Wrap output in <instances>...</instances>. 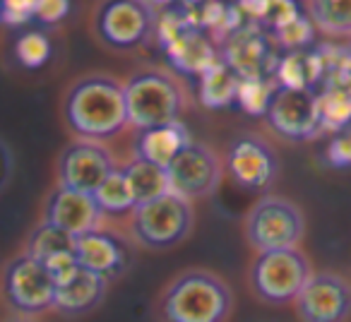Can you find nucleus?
<instances>
[{
  "label": "nucleus",
  "mask_w": 351,
  "mask_h": 322,
  "mask_svg": "<svg viewBox=\"0 0 351 322\" xmlns=\"http://www.w3.org/2000/svg\"><path fill=\"white\" fill-rule=\"evenodd\" d=\"M121 171H123V176H125L128 188H130V193H132L135 207L156 200V197L166 195V193H171L169 173H166V169L156 166V164H152V161L137 159L135 156L132 161H128Z\"/></svg>",
  "instance_id": "obj_19"
},
{
  "label": "nucleus",
  "mask_w": 351,
  "mask_h": 322,
  "mask_svg": "<svg viewBox=\"0 0 351 322\" xmlns=\"http://www.w3.org/2000/svg\"><path fill=\"white\" fill-rule=\"evenodd\" d=\"M293 306L301 322H344L351 315V284L337 272H313Z\"/></svg>",
  "instance_id": "obj_13"
},
{
  "label": "nucleus",
  "mask_w": 351,
  "mask_h": 322,
  "mask_svg": "<svg viewBox=\"0 0 351 322\" xmlns=\"http://www.w3.org/2000/svg\"><path fill=\"white\" fill-rule=\"evenodd\" d=\"M166 173H169L171 193L193 202L217 193L221 176H224V164L210 145L193 140L166 166Z\"/></svg>",
  "instance_id": "obj_10"
},
{
  "label": "nucleus",
  "mask_w": 351,
  "mask_h": 322,
  "mask_svg": "<svg viewBox=\"0 0 351 322\" xmlns=\"http://www.w3.org/2000/svg\"><path fill=\"white\" fill-rule=\"evenodd\" d=\"M195 210L186 197L166 193L130 212V234L147 250H171L191 236Z\"/></svg>",
  "instance_id": "obj_4"
},
{
  "label": "nucleus",
  "mask_w": 351,
  "mask_h": 322,
  "mask_svg": "<svg viewBox=\"0 0 351 322\" xmlns=\"http://www.w3.org/2000/svg\"><path fill=\"white\" fill-rule=\"evenodd\" d=\"M53 46L44 32H25L15 44V55L25 68H41L49 63Z\"/></svg>",
  "instance_id": "obj_28"
},
{
  "label": "nucleus",
  "mask_w": 351,
  "mask_h": 322,
  "mask_svg": "<svg viewBox=\"0 0 351 322\" xmlns=\"http://www.w3.org/2000/svg\"><path fill=\"white\" fill-rule=\"evenodd\" d=\"M279 87H274L272 79L267 77H241L239 92H236V103L250 116H267L269 103Z\"/></svg>",
  "instance_id": "obj_25"
},
{
  "label": "nucleus",
  "mask_w": 351,
  "mask_h": 322,
  "mask_svg": "<svg viewBox=\"0 0 351 322\" xmlns=\"http://www.w3.org/2000/svg\"><path fill=\"white\" fill-rule=\"evenodd\" d=\"M188 5H200V3H212V0H186Z\"/></svg>",
  "instance_id": "obj_38"
},
{
  "label": "nucleus",
  "mask_w": 351,
  "mask_h": 322,
  "mask_svg": "<svg viewBox=\"0 0 351 322\" xmlns=\"http://www.w3.org/2000/svg\"><path fill=\"white\" fill-rule=\"evenodd\" d=\"M106 291H108V279L80 267L73 279L56 286L53 310H58L60 315H68V317L87 315V312L97 310L101 306L104 298H106Z\"/></svg>",
  "instance_id": "obj_16"
},
{
  "label": "nucleus",
  "mask_w": 351,
  "mask_h": 322,
  "mask_svg": "<svg viewBox=\"0 0 351 322\" xmlns=\"http://www.w3.org/2000/svg\"><path fill=\"white\" fill-rule=\"evenodd\" d=\"M317 75H320V60L306 53L287 55L277 68L279 87L287 89H311Z\"/></svg>",
  "instance_id": "obj_24"
},
{
  "label": "nucleus",
  "mask_w": 351,
  "mask_h": 322,
  "mask_svg": "<svg viewBox=\"0 0 351 322\" xmlns=\"http://www.w3.org/2000/svg\"><path fill=\"white\" fill-rule=\"evenodd\" d=\"M147 3H149V5H169L171 0H147Z\"/></svg>",
  "instance_id": "obj_37"
},
{
  "label": "nucleus",
  "mask_w": 351,
  "mask_h": 322,
  "mask_svg": "<svg viewBox=\"0 0 351 322\" xmlns=\"http://www.w3.org/2000/svg\"><path fill=\"white\" fill-rule=\"evenodd\" d=\"M94 200H97L99 210L104 214H125V212L135 210V200H132V193L128 188V181L123 176V171H113L111 176L104 181V186L94 193Z\"/></svg>",
  "instance_id": "obj_26"
},
{
  "label": "nucleus",
  "mask_w": 351,
  "mask_h": 322,
  "mask_svg": "<svg viewBox=\"0 0 351 322\" xmlns=\"http://www.w3.org/2000/svg\"><path fill=\"white\" fill-rule=\"evenodd\" d=\"M36 17V0H0V25L22 27Z\"/></svg>",
  "instance_id": "obj_30"
},
{
  "label": "nucleus",
  "mask_w": 351,
  "mask_h": 322,
  "mask_svg": "<svg viewBox=\"0 0 351 322\" xmlns=\"http://www.w3.org/2000/svg\"><path fill=\"white\" fill-rule=\"evenodd\" d=\"M75 258L80 267L89 269L94 274H101L111 282L113 277H121L128 267V248L121 236L111 234L106 229H94L89 234L80 236L75 240Z\"/></svg>",
  "instance_id": "obj_15"
},
{
  "label": "nucleus",
  "mask_w": 351,
  "mask_h": 322,
  "mask_svg": "<svg viewBox=\"0 0 351 322\" xmlns=\"http://www.w3.org/2000/svg\"><path fill=\"white\" fill-rule=\"evenodd\" d=\"M327 161L332 166H351V130L339 132L327 147Z\"/></svg>",
  "instance_id": "obj_34"
},
{
  "label": "nucleus",
  "mask_w": 351,
  "mask_h": 322,
  "mask_svg": "<svg viewBox=\"0 0 351 322\" xmlns=\"http://www.w3.org/2000/svg\"><path fill=\"white\" fill-rule=\"evenodd\" d=\"M306 15L330 36H351V0H306Z\"/></svg>",
  "instance_id": "obj_22"
},
{
  "label": "nucleus",
  "mask_w": 351,
  "mask_h": 322,
  "mask_svg": "<svg viewBox=\"0 0 351 322\" xmlns=\"http://www.w3.org/2000/svg\"><path fill=\"white\" fill-rule=\"evenodd\" d=\"M44 264H46V269H49L51 279L56 282V286H60V284H65L68 279H73L75 272L80 269V262H77V258H75V250L73 253L53 255V258H49Z\"/></svg>",
  "instance_id": "obj_32"
},
{
  "label": "nucleus",
  "mask_w": 351,
  "mask_h": 322,
  "mask_svg": "<svg viewBox=\"0 0 351 322\" xmlns=\"http://www.w3.org/2000/svg\"><path fill=\"white\" fill-rule=\"evenodd\" d=\"M3 293L15 312L36 317L53 310L56 282L41 260L22 253L3 269Z\"/></svg>",
  "instance_id": "obj_8"
},
{
  "label": "nucleus",
  "mask_w": 351,
  "mask_h": 322,
  "mask_svg": "<svg viewBox=\"0 0 351 322\" xmlns=\"http://www.w3.org/2000/svg\"><path fill=\"white\" fill-rule=\"evenodd\" d=\"M272 36L289 49H298V46H306L313 39V22L308 20V15H301L291 25L282 27L279 32H272Z\"/></svg>",
  "instance_id": "obj_31"
},
{
  "label": "nucleus",
  "mask_w": 351,
  "mask_h": 322,
  "mask_svg": "<svg viewBox=\"0 0 351 322\" xmlns=\"http://www.w3.org/2000/svg\"><path fill=\"white\" fill-rule=\"evenodd\" d=\"M243 234L258 253L298 248L306 236V216L296 202L282 195H265L245 214Z\"/></svg>",
  "instance_id": "obj_7"
},
{
  "label": "nucleus",
  "mask_w": 351,
  "mask_h": 322,
  "mask_svg": "<svg viewBox=\"0 0 351 322\" xmlns=\"http://www.w3.org/2000/svg\"><path fill=\"white\" fill-rule=\"evenodd\" d=\"M311 277L313 264L301 248L265 250L250 264V286L269 306L293 303Z\"/></svg>",
  "instance_id": "obj_6"
},
{
  "label": "nucleus",
  "mask_w": 351,
  "mask_h": 322,
  "mask_svg": "<svg viewBox=\"0 0 351 322\" xmlns=\"http://www.w3.org/2000/svg\"><path fill=\"white\" fill-rule=\"evenodd\" d=\"M161 322H226L234 312L231 286L210 269L173 277L156 303Z\"/></svg>",
  "instance_id": "obj_2"
},
{
  "label": "nucleus",
  "mask_w": 351,
  "mask_h": 322,
  "mask_svg": "<svg viewBox=\"0 0 351 322\" xmlns=\"http://www.w3.org/2000/svg\"><path fill=\"white\" fill-rule=\"evenodd\" d=\"M63 118L80 140H111L128 125L123 82L108 73L77 77L63 97Z\"/></svg>",
  "instance_id": "obj_1"
},
{
  "label": "nucleus",
  "mask_w": 351,
  "mask_h": 322,
  "mask_svg": "<svg viewBox=\"0 0 351 322\" xmlns=\"http://www.w3.org/2000/svg\"><path fill=\"white\" fill-rule=\"evenodd\" d=\"M101 219L104 212L99 210L94 195L56 186L46 197L44 219L41 221L53 224L56 229H63L65 234L80 238L89 231L101 229Z\"/></svg>",
  "instance_id": "obj_14"
},
{
  "label": "nucleus",
  "mask_w": 351,
  "mask_h": 322,
  "mask_svg": "<svg viewBox=\"0 0 351 322\" xmlns=\"http://www.w3.org/2000/svg\"><path fill=\"white\" fill-rule=\"evenodd\" d=\"M166 53H169L173 68H178L181 73H191V75H202L207 68L217 63V51L215 44L197 29L195 25L186 27L181 34L176 36L173 41L164 46Z\"/></svg>",
  "instance_id": "obj_18"
},
{
  "label": "nucleus",
  "mask_w": 351,
  "mask_h": 322,
  "mask_svg": "<svg viewBox=\"0 0 351 322\" xmlns=\"http://www.w3.org/2000/svg\"><path fill=\"white\" fill-rule=\"evenodd\" d=\"M75 236L65 234L63 229H56L53 224H46V221H41V224H36L34 229H32L29 238H27V255H32V258L41 260V262H46L49 258H53V255H60V253H73L75 250Z\"/></svg>",
  "instance_id": "obj_23"
},
{
  "label": "nucleus",
  "mask_w": 351,
  "mask_h": 322,
  "mask_svg": "<svg viewBox=\"0 0 351 322\" xmlns=\"http://www.w3.org/2000/svg\"><path fill=\"white\" fill-rule=\"evenodd\" d=\"M226 169L236 186L245 190H265L279 173V159L274 147L255 132H243L229 145Z\"/></svg>",
  "instance_id": "obj_11"
},
{
  "label": "nucleus",
  "mask_w": 351,
  "mask_h": 322,
  "mask_svg": "<svg viewBox=\"0 0 351 322\" xmlns=\"http://www.w3.org/2000/svg\"><path fill=\"white\" fill-rule=\"evenodd\" d=\"M70 0H36V22L41 25H58L68 17Z\"/></svg>",
  "instance_id": "obj_33"
},
{
  "label": "nucleus",
  "mask_w": 351,
  "mask_h": 322,
  "mask_svg": "<svg viewBox=\"0 0 351 322\" xmlns=\"http://www.w3.org/2000/svg\"><path fill=\"white\" fill-rule=\"evenodd\" d=\"M301 15L303 12L298 10L296 0H263V12H260L258 20L265 22L272 32H279Z\"/></svg>",
  "instance_id": "obj_29"
},
{
  "label": "nucleus",
  "mask_w": 351,
  "mask_h": 322,
  "mask_svg": "<svg viewBox=\"0 0 351 322\" xmlns=\"http://www.w3.org/2000/svg\"><path fill=\"white\" fill-rule=\"evenodd\" d=\"M128 125L149 130L156 125L181 121L186 108V89L173 73L161 68H142L123 82Z\"/></svg>",
  "instance_id": "obj_3"
},
{
  "label": "nucleus",
  "mask_w": 351,
  "mask_h": 322,
  "mask_svg": "<svg viewBox=\"0 0 351 322\" xmlns=\"http://www.w3.org/2000/svg\"><path fill=\"white\" fill-rule=\"evenodd\" d=\"M239 73L224 60H217L212 68L200 75V101L207 108H226L236 101L239 92Z\"/></svg>",
  "instance_id": "obj_20"
},
{
  "label": "nucleus",
  "mask_w": 351,
  "mask_h": 322,
  "mask_svg": "<svg viewBox=\"0 0 351 322\" xmlns=\"http://www.w3.org/2000/svg\"><path fill=\"white\" fill-rule=\"evenodd\" d=\"M320 99V125L339 130L351 121V87H332Z\"/></svg>",
  "instance_id": "obj_27"
},
{
  "label": "nucleus",
  "mask_w": 351,
  "mask_h": 322,
  "mask_svg": "<svg viewBox=\"0 0 351 322\" xmlns=\"http://www.w3.org/2000/svg\"><path fill=\"white\" fill-rule=\"evenodd\" d=\"M267 49H265V39L250 29L234 32L231 34V46L226 53V65L239 73V77H260V65H263Z\"/></svg>",
  "instance_id": "obj_21"
},
{
  "label": "nucleus",
  "mask_w": 351,
  "mask_h": 322,
  "mask_svg": "<svg viewBox=\"0 0 351 322\" xmlns=\"http://www.w3.org/2000/svg\"><path fill=\"white\" fill-rule=\"evenodd\" d=\"M191 142V130L181 121H173L166 123V125L149 127V130H137L135 156L166 169Z\"/></svg>",
  "instance_id": "obj_17"
},
{
  "label": "nucleus",
  "mask_w": 351,
  "mask_h": 322,
  "mask_svg": "<svg viewBox=\"0 0 351 322\" xmlns=\"http://www.w3.org/2000/svg\"><path fill=\"white\" fill-rule=\"evenodd\" d=\"M265 118H267V125L279 137L291 142L311 140L322 130L320 99L311 89L279 87Z\"/></svg>",
  "instance_id": "obj_12"
},
{
  "label": "nucleus",
  "mask_w": 351,
  "mask_h": 322,
  "mask_svg": "<svg viewBox=\"0 0 351 322\" xmlns=\"http://www.w3.org/2000/svg\"><path fill=\"white\" fill-rule=\"evenodd\" d=\"M118 171L116 156L104 142L75 137L63 147L56 161V178L60 188L94 195L108 176Z\"/></svg>",
  "instance_id": "obj_9"
},
{
  "label": "nucleus",
  "mask_w": 351,
  "mask_h": 322,
  "mask_svg": "<svg viewBox=\"0 0 351 322\" xmlns=\"http://www.w3.org/2000/svg\"><path fill=\"white\" fill-rule=\"evenodd\" d=\"M12 171H15V156H12V149L8 147V142L0 137V193L8 188Z\"/></svg>",
  "instance_id": "obj_35"
},
{
  "label": "nucleus",
  "mask_w": 351,
  "mask_h": 322,
  "mask_svg": "<svg viewBox=\"0 0 351 322\" xmlns=\"http://www.w3.org/2000/svg\"><path fill=\"white\" fill-rule=\"evenodd\" d=\"M156 22L159 15L147 0H99L92 29L106 49L128 53L156 36Z\"/></svg>",
  "instance_id": "obj_5"
},
{
  "label": "nucleus",
  "mask_w": 351,
  "mask_h": 322,
  "mask_svg": "<svg viewBox=\"0 0 351 322\" xmlns=\"http://www.w3.org/2000/svg\"><path fill=\"white\" fill-rule=\"evenodd\" d=\"M8 322H36L34 317H25V315H20V317H12V320H8Z\"/></svg>",
  "instance_id": "obj_36"
}]
</instances>
